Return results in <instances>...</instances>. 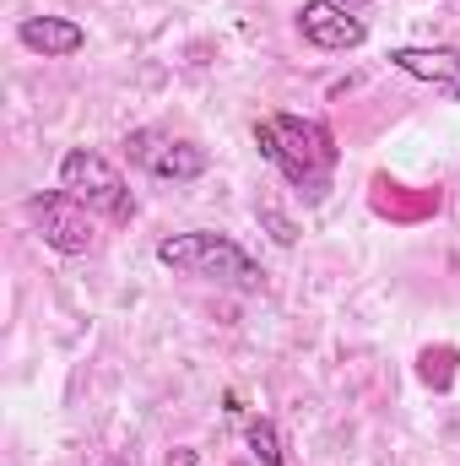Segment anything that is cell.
Masks as SVG:
<instances>
[{
	"label": "cell",
	"mask_w": 460,
	"mask_h": 466,
	"mask_svg": "<svg viewBox=\"0 0 460 466\" xmlns=\"http://www.w3.org/2000/svg\"><path fill=\"white\" fill-rule=\"evenodd\" d=\"M255 147L265 163L282 168L287 185H298L309 201H320L331 190V174L342 163V147L336 136L320 125V119H304V115H265L255 125Z\"/></svg>",
	"instance_id": "6da1fadb"
},
{
	"label": "cell",
	"mask_w": 460,
	"mask_h": 466,
	"mask_svg": "<svg viewBox=\"0 0 460 466\" xmlns=\"http://www.w3.org/2000/svg\"><path fill=\"white\" fill-rule=\"evenodd\" d=\"M16 38H22V49H33L44 60H65V55H76L87 44L82 22H71V16H22Z\"/></svg>",
	"instance_id": "ba28073f"
},
{
	"label": "cell",
	"mask_w": 460,
	"mask_h": 466,
	"mask_svg": "<svg viewBox=\"0 0 460 466\" xmlns=\"http://www.w3.org/2000/svg\"><path fill=\"white\" fill-rule=\"evenodd\" d=\"M298 33H304V44H315V49H357L363 38H368V27H363V16H352L342 0H304L298 5Z\"/></svg>",
	"instance_id": "52a82bcc"
},
{
	"label": "cell",
	"mask_w": 460,
	"mask_h": 466,
	"mask_svg": "<svg viewBox=\"0 0 460 466\" xmlns=\"http://www.w3.org/2000/svg\"><path fill=\"white\" fill-rule=\"evenodd\" d=\"M417 374H423V385L450 390V385H455V348H423V358H417Z\"/></svg>",
	"instance_id": "30bf717a"
},
{
	"label": "cell",
	"mask_w": 460,
	"mask_h": 466,
	"mask_svg": "<svg viewBox=\"0 0 460 466\" xmlns=\"http://www.w3.org/2000/svg\"><path fill=\"white\" fill-rule=\"evenodd\" d=\"M157 260L179 277H201V282H223V288H238V293H260L265 271L255 266V255L228 238V233L195 228V233H174L157 244Z\"/></svg>",
	"instance_id": "7a4b0ae2"
},
{
	"label": "cell",
	"mask_w": 460,
	"mask_h": 466,
	"mask_svg": "<svg viewBox=\"0 0 460 466\" xmlns=\"http://www.w3.org/2000/svg\"><path fill=\"white\" fill-rule=\"evenodd\" d=\"M27 218H33L38 238L49 249H60V255H93L98 249V223H93V212L71 190H38V196H27Z\"/></svg>",
	"instance_id": "277c9868"
},
{
	"label": "cell",
	"mask_w": 460,
	"mask_h": 466,
	"mask_svg": "<svg viewBox=\"0 0 460 466\" xmlns=\"http://www.w3.org/2000/svg\"><path fill=\"white\" fill-rule=\"evenodd\" d=\"M125 157H130L135 168H146L152 179H168V185L201 179V174L212 168L206 147H195V141H185V136H168V130H152V125L125 136Z\"/></svg>",
	"instance_id": "5b68a950"
},
{
	"label": "cell",
	"mask_w": 460,
	"mask_h": 466,
	"mask_svg": "<svg viewBox=\"0 0 460 466\" xmlns=\"http://www.w3.org/2000/svg\"><path fill=\"white\" fill-rule=\"evenodd\" d=\"M374 190H379V196H374V201H379V212H395V218H417V212H434V207H439V196H434V190H428V196H417V201H406V196H401V185H390V179H374Z\"/></svg>",
	"instance_id": "9c48e42d"
},
{
	"label": "cell",
	"mask_w": 460,
	"mask_h": 466,
	"mask_svg": "<svg viewBox=\"0 0 460 466\" xmlns=\"http://www.w3.org/2000/svg\"><path fill=\"white\" fill-rule=\"evenodd\" d=\"M249 451H255L260 466H287V456H282V434H276L271 418H255V423H249Z\"/></svg>",
	"instance_id": "8fae6325"
},
{
	"label": "cell",
	"mask_w": 460,
	"mask_h": 466,
	"mask_svg": "<svg viewBox=\"0 0 460 466\" xmlns=\"http://www.w3.org/2000/svg\"><path fill=\"white\" fill-rule=\"evenodd\" d=\"M115 466H130V461H115Z\"/></svg>",
	"instance_id": "7c38bea8"
},
{
	"label": "cell",
	"mask_w": 460,
	"mask_h": 466,
	"mask_svg": "<svg viewBox=\"0 0 460 466\" xmlns=\"http://www.w3.org/2000/svg\"><path fill=\"white\" fill-rule=\"evenodd\" d=\"M60 190H71L93 218H109V223H130L135 218L130 185L119 179L115 163L104 152H93V147H76V152L60 157Z\"/></svg>",
	"instance_id": "3957f363"
},
{
	"label": "cell",
	"mask_w": 460,
	"mask_h": 466,
	"mask_svg": "<svg viewBox=\"0 0 460 466\" xmlns=\"http://www.w3.org/2000/svg\"><path fill=\"white\" fill-rule=\"evenodd\" d=\"M342 5H346V0H342Z\"/></svg>",
	"instance_id": "4fadbf2b"
},
{
	"label": "cell",
	"mask_w": 460,
	"mask_h": 466,
	"mask_svg": "<svg viewBox=\"0 0 460 466\" xmlns=\"http://www.w3.org/2000/svg\"><path fill=\"white\" fill-rule=\"evenodd\" d=\"M390 66L412 82H428L450 104H460V49H450V44H401V49H390Z\"/></svg>",
	"instance_id": "8992f818"
}]
</instances>
